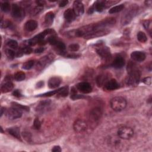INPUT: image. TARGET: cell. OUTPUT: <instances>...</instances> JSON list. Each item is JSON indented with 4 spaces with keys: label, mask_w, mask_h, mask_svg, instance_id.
<instances>
[{
    "label": "cell",
    "mask_w": 152,
    "mask_h": 152,
    "mask_svg": "<svg viewBox=\"0 0 152 152\" xmlns=\"http://www.w3.org/2000/svg\"><path fill=\"white\" fill-rule=\"evenodd\" d=\"M143 26L146 29L147 31H148L150 34L151 33V20H145L143 22Z\"/></svg>",
    "instance_id": "cell-37"
},
{
    "label": "cell",
    "mask_w": 152,
    "mask_h": 152,
    "mask_svg": "<svg viewBox=\"0 0 152 152\" xmlns=\"http://www.w3.org/2000/svg\"><path fill=\"white\" fill-rule=\"evenodd\" d=\"M73 10L77 16H82L85 12L84 5L80 1H75L73 3Z\"/></svg>",
    "instance_id": "cell-15"
},
{
    "label": "cell",
    "mask_w": 152,
    "mask_h": 152,
    "mask_svg": "<svg viewBox=\"0 0 152 152\" xmlns=\"http://www.w3.org/2000/svg\"><path fill=\"white\" fill-rule=\"evenodd\" d=\"M0 110H1V113H0V114H1V116H3V115L4 114V113H5V109L4 108H3V107H1V109H0Z\"/></svg>",
    "instance_id": "cell-55"
},
{
    "label": "cell",
    "mask_w": 152,
    "mask_h": 152,
    "mask_svg": "<svg viewBox=\"0 0 152 152\" xmlns=\"http://www.w3.org/2000/svg\"><path fill=\"white\" fill-rule=\"evenodd\" d=\"M86 97L84 96L83 95H77L76 93H71V99L73 100H77V99H86Z\"/></svg>",
    "instance_id": "cell-43"
},
{
    "label": "cell",
    "mask_w": 152,
    "mask_h": 152,
    "mask_svg": "<svg viewBox=\"0 0 152 152\" xmlns=\"http://www.w3.org/2000/svg\"><path fill=\"white\" fill-rule=\"evenodd\" d=\"M124 9V4H120L118 5H116L112 9H110L109 11V14H115L119 13L121 11H122Z\"/></svg>",
    "instance_id": "cell-31"
},
{
    "label": "cell",
    "mask_w": 152,
    "mask_h": 152,
    "mask_svg": "<svg viewBox=\"0 0 152 152\" xmlns=\"http://www.w3.org/2000/svg\"><path fill=\"white\" fill-rule=\"evenodd\" d=\"M44 9V6L43 5H37V6H36L35 7H34L31 12V14L32 16H36L39 15V14Z\"/></svg>",
    "instance_id": "cell-34"
},
{
    "label": "cell",
    "mask_w": 152,
    "mask_h": 152,
    "mask_svg": "<svg viewBox=\"0 0 152 152\" xmlns=\"http://www.w3.org/2000/svg\"><path fill=\"white\" fill-rule=\"evenodd\" d=\"M5 115L10 120H16L21 118L22 116V111L16 108H10L5 110Z\"/></svg>",
    "instance_id": "cell-8"
},
{
    "label": "cell",
    "mask_w": 152,
    "mask_h": 152,
    "mask_svg": "<svg viewBox=\"0 0 152 152\" xmlns=\"http://www.w3.org/2000/svg\"><path fill=\"white\" fill-rule=\"evenodd\" d=\"M76 16L73 10L71 9H68L66 10L64 13V17L68 22H72L75 19Z\"/></svg>",
    "instance_id": "cell-21"
},
{
    "label": "cell",
    "mask_w": 152,
    "mask_h": 152,
    "mask_svg": "<svg viewBox=\"0 0 152 152\" xmlns=\"http://www.w3.org/2000/svg\"><path fill=\"white\" fill-rule=\"evenodd\" d=\"M145 4H146V5H151V4H152V1H151V0H147V1H145Z\"/></svg>",
    "instance_id": "cell-56"
},
{
    "label": "cell",
    "mask_w": 152,
    "mask_h": 152,
    "mask_svg": "<svg viewBox=\"0 0 152 152\" xmlns=\"http://www.w3.org/2000/svg\"><path fill=\"white\" fill-rule=\"evenodd\" d=\"M54 14L52 11H50L46 14L44 20V25L45 27H49L52 25L54 22Z\"/></svg>",
    "instance_id": "cell-25"
},
{
    "label": "cell",
    "mask_w": 152,
    "mask_h": 152,
    "mask_svg": "<svg viewBox=\"0 0 152 152\" xmlns=\"http://www.w3.org/2000/svg\"><path fill=\"white\" fill-rule=\"evenodd\" d=\"M55 58L54 55L49 54L39 59L36 64V70L38 71H41L49 65Z\"/></svg>",
    "instance_id": "cell-4"
},
{
    "label": "cell",
    "mask_w": 152,
    "mask_h": 152,
    "mask_svg": "<svg viewBox=\"0 0 152 152\" xmlns=\"http://www.w3.org/2000/svg\"><path fill=\"white\" fill-rule=\"evenodd\" d=\"M5 53H6L7 56V57L10 59H13L15 57V56H16V52L14 51L11 49L7 50Z\"/></svg>",
    "instance_id": "cell-39"
},
{
    "label": "cell",
    "mask_w": 152,
    "mask_h": 152,
    "mask_svg": "<svg viewBox=\"0 0 152 152\" xmlns=\"http://www.w3.org/2000/svg\"><path fill=\"white\" fill-rule=\"evenodd\" d=\"M125 59L122 57L118 56L115 57L114 60L112 61L111 66L115 68H121L125 65Z\"/></svg>",
    "instance_id": "cell-20"
},
{
    "label": "cell",
    "mask_w": 152,
    "mask_h": 152,
    "mask_svg": "<svg viewBox=\"0 0 152 152\" xmlns=\"http://www.w3.org/2000/svg\"><path fill=\"white\" fill-rule=\"evenodd\" d=\"M94 11L98 12H102L106 7V1H97L92 5Z\"/></svg>",
    "instance_id": "cell-23"
},
{
    "label": "cell",
    "mask_w": 152,
    "mask_h": 152,
    "mask_svg": "<svg viewBox=\"0 0 152 152\" xmlns=\"http://www.w3.org/2000/svg\"><path fill=\"white\" fill-rule=\"evenodd\" d=\"M68 3V1L67 0H63V1H61L59 3V6L60 7H64Z\"/></svg>",
    "instance_id": "cell-50"
},
{
    "label": "cell",
    "mask_w": 152,
    "mask_h": 152,
    "mask_svg": "<svg viewBox=\"0 0 152 152\" xmlns=\"http://www.w3.org/2000/svg\"><path fill=\"white\" fill-rule=\"evenodd\" d=\"M58 39H57V38L54 36H50L47 39V42L49 43L50 45L54 46L56 43L58 42Z\"/></svg>",
    "instance_id": "cell-40"
},
{
    "label": "cell",
    "mask_w": 152,
    "mask_h": 152,
    "mask_svg": "<svg viewBox=\"0 0 152 152\" xmlns=\"http://www.w3.org/2000/svg\"><path fill=\"white\" fill-rule=\"evenodd\" d=\"M89 119L95 122L99 120L102 115V110L99 107H95L91 110L89 112Z\"/></svg>",
    "instance_id": "cell-12"
},
{
    "label": "cell",
    "mask_w": 152,
    "mask_h": 152,
    "mask_svg": "<svg viewBox=\"0 0 152 152\" xmlns=\"http://www.w3.org/2000/svg\"><path fill=\"white\" fill-rule=\"evenodd\" d=\"M43 86H44V82L42 81H40L38 82L37 83L36 87L37 88H40V87H43Z\"/></svg>",
    "instance_id": "cell-53"
},
{
    "label": "cell",
    "mask_w": 152,
    "mask_h": 152,
    "mask_svg": "<svg viewBox=\"0 0 152 152\" xmlns=\"http://www.w3.org/2000/svg\"><path fill=\"white\" fill-rule=\"evenodd\" d=\"M54 46L55 47V48H56L57 50L58 51V52L60 55H64L66 54V52H65L66 46L63 42H61V41L59 40H58V42L54 45Z\"/></svg>",
    "instance_id": "cell-27"
},
{
    "label": "cell",
    "mask_w": 152,
    "mask_h": 152,
    "mask_svg": "<svg viewBox=\"0 0 152 152\" xmlns=\"http://www.w3.org/2000/svg\"><path fill=\"white\" fill-rule=\"evenodd\" d=\"M34 60H29L28 61L24 63L22 65V68L26 70H29L34 66Z\"/></svg>",
    "instance_id": "cell-33"
},
{
    "label": "cell",
    "mask_w": 152,
    "mask_h": 152,
    "mask_svg": "<svg viewBox=\"0 0 152 152\" xmlns=\"http://www.w3.org/2000/svg\"><path fill=\"white\" fill-rule=\"evenodd\" d=\"M109 75L108 74H101L99 75L96 79V84L98 87H102L104 86L106 83L109 80Z\"/></svg>",
    "instance_id": "cell-17"
},
{
    "label": "cell",
    "mask_w": 152,
    "mask_h": 152,
    "mask_svg": "<svg viewBox=\"0 0 152 152\" xmlns=\"http://www.w3.org/2000/svg\"><path fill=\"white\" fill-rule=\"evenodd\" d=\"M137 38L138 40L141 43L146 42L147 40V38L146 34L143 32H139V33H138L137 35Z\"/></svg>",
    "instance_id": "cell-32"
},
{
    "label": "cell",
    "mask_w": 152,
    "mask_h": 152,
    "mask_svg": "<svg viewBox=\"0 0 152 152\" xmlns=\"http://www.w3.org/2000/svg\"><path fill=\"white\" fill-rule=\"evenodd\" d=\"M96 52L104 60L108 61L111 58V54H110V50L107 46L103 45L99 46L96 48Z\"/></svg>",
    "instance_id": "cell-10"
},
{
    "label": "cell",
    "mask_w": 152,
    "mask_h": 152,
    "mask_svg": "<svg viewBox=\"0 0 152 152\" xmlns=\"http://www.w3.org/2000/svg\"><path fill=\"white\" fill-rule=\"evenodd\" d=\"M143 82L145 85L150 86L151 85V77H145L143 79Z\"/></svg>",
    "instance_id": "cell-46"
},
{
    "label": "cell",
    "mask_w": 152,
    "mask_h": 152,
    "mask_svg": "<svg viewBox=\"0 0 152 152\" xmlns=\"http://www.w3.org/2000/svg\"><path fill=\"white\" fill-rule=\"evenodd\" d=\"M11 105L13 107H15L16 108L20 110H21L22 111V110H24V111L26 112H29L30 110V108L27 106H24V105H22L21 104H19V103H17V102H11Z\"/></svg>",
    "instance_id": "cell-30"
},
{
    "label": "cell",
    "mask_w": 152,
    "mask_h": 152,
    "mask_svg": "<svg viewBox=\"0 0 152 152\" xmlns=\"http://www.w3.org/2000/svg\"><path fill=\"white\" fill-rule=\"evenodd\" d=\"M127 71L128 76L126 80L127 84L130 86L137 85L140 79L141 74L136 65L130 61L128 64Z\"/></svg>",
    "instance_id": "cell-1"
},
{
    "label": "cell",
    "mask_w": 152,
    "mask_h": 152,
    "mask_svg": "<svg viewBox=\"0 0 152 152\" xmlns=\"http://www.w3.org/2000/svg\"><path fill=\"white\" fill-rule=\"evenodd\" d=\"M69 93V87L68 86H65L64 87H61L59 89H58L57 95L60 96V97H67Z\"/></svg>",
    "instance_id": "cell-28"
},
{
    "label": "cell",
    "mask_w": 152,
    "mask_h": 152,
    "mask_svg": "<svg viewBox=\"0 0 152 152\" xmlns=\"http://www.w3.org/2000/svg\"><path fill=\"white\" fill-rule=\"evenodd\" d=\"M76 88L83 93H90L92 91V87L91 84L87 82H80L76 85Z\"/></svg>",
    "instance_id": "cell-14"
},
{
    "label": "cell",
    "mask_w": 152,
    "mask_h": 152,
    "mask_svg": "<svg viewBox=\"0 0 152 152\" xmlns=\"http://www.w3.org/2000/svg\"><path fill=\"white\" fill-rule=\"evenodd\" d=\"M135 5L136 4H133V5H131L126 11L124 15H123L121 19V23L123 25L128 24L136 16L138 11H139V7Z\"/></svg>",
    "instance_id": "cell-3"
},
{
    "label": "cell",
    "mask_w": 152,
    "mask_h": 152,
    "mask_svg": "<svg viewBox=\"0 0 152 152\" xmlns=\"http://www.w3.org/2000/svg\"><path fill=\"white\" fill-rule=\"evenodd\" d=\"M54 31L50 29H47L45 30L44 32L40 33L39 34L33 37V38L27 40V46H34L37 44H39L40 41L44 40V38L48 35V34H52Z\"/></svg>",
    "instance_id": "cell-5"
},
{
    "label": "cell",
    "mask_w": 152,
    "mask_h": 152,
    "mask_svg": "<svg viewBox=\"0 0 152 152\" xmlns=\"http://www.w3.org/2000/svg\"><path fill=\"white\" fill-rule=\"evenodd\" d=\"M103 86L105 91H113L120 87L118 83L115 79H110Z\"/></svg>",
    "instance_id": "cell-16"
},
{
    "label": "cell",
    "mask_w": 152,
    "mask_h": 152,
    "mask_svg": "<svg viewBox=\"0 0 152 152\" xmlns=\"http://www.w3.org/2000/svg\"><path fill=\"white\" fill-rule=\"evenodd\" d=\"M132 59L136 62H142L146 59V54L142 51H134L131 54Z\"/></svg>",
    "instance_id": "cell-18"
},
{
    "label": "cell",
    "mask_w": 152,
    "mask_h": 152,
    "mask_svg": "<svg viewBox=\"0 0 152 152\" xmlns=\"http://www.w3.org/2000/svg\"><path fill=\"white\" fill-rule=\"evenodd\" d=\"M23 54H24V53H23V52L22 48H20V49L18 50L16 52V57L20 58V57H22Z\"/></svg>",
    "instance_id": "cell-48"
},
{
    "label": "cell",
    "mask_w": 152,
    "mask_h": 152,
    "mask_svg": "<svg viewBox=\"0 0 152 152\" xmlns=\"http://www.w3.org/2000/svg\"><path fill=\"white\" fill-rule=\"evenodd\" d=\"M7 132L11 135L13 137H15L16 139L22 141L21 139V135H20V128L17 127H11L7 129Z\"/></svg>",
    "instance_id": "cell-26"
},
{
    "label": "cell",
    "mask_w": 152,
    "mask_h": 152,
    "mask_svg": "<svg viewBox=\"0 0 152 152\" xmlns=\"http://www.w3.org/2000/svg\"><path fill=\"white\" fill-rule=\"evenodd\" d=\"M14 88V85L11 81H5L1 87V91L3 93L11 92Z\"/></svg>",
    "instance_id": "cell-22"
},
{
    "label": "cell",
    "mask_w": 152,
    "mask_h": 152,
    "mask_svg": "<svg viewBox=\"0 0 152 152\" xmlns=\"http://www.w3.org/2000/svg\"><path fill=\"white\" fill-rule=\"evenodd\" d=\"M13 95L16 96V97H17V98L22 97V95L21 92H20L19 90H15V91H14L13 92Z\"/></svg>",
    "instance_id": "cell-47"
},
{
    "label": "cell",
    "mask_w": 152,
    "mask_h": 152,
    "mask_svg": "<svg viewBox=\"0 0 152 152\" xmlns=\"http://www.w3.org/2000/svg\"><path fill=\"white\" fill-rule=\"evenodd\" d=\"M111 108L115 112H120L126 108L127 106V100L125 98L121 96H117L112 98L110 102Z\"/></svg>",
    "instance_id": "cell-2"
},
{
    "label": "cell",
    "mask_w": 152,
    "mask_h": 152,
    "mask_svg": "<svg viewBox=\"0 0 152 152\" xmlns=\"http://www.w3.org/2000/svg\"><path fill=\"white\" fill-rule=\"evenodd\" d=\"M7 46L11 50H17L18 48V43L16 40H10L7 42Z\"/></svg>",
    "instance_id": "cell-36"
},
{
    "label": "cell",
    "mask_w": 152,
    "mask_h": 152,
    "mask_svg": "<svg viewBox=\"0 0 152 152\" xmlns=\"http://www.w3.org/2000/svg\"><path fill=\"white\" fill-rule=\"evenodd\" d=\"M94 9L93 8V7L92 6L91 7H90L88 10V11H87V13L89 14V15H91V14H92L93 12H94Z\"/></svg>",
    "instance_id": "cell-54"
},
{
    "label": "cell",
    "mask_w": 152,
    "mask_h": 152,
    "mask_svg": "<svg viewBox=\"0 0 152 152\" xmlns=\"http://www.w3.org/2000/svg\"><path fill=\"white\" fill-rule=\"evenodd\" d=\"M109 32L110 31L107 29L96 30V31L91 32L86 34L85 36H84V38L86 39H93L96 38H99V37H102V36L106 35V34L109 33Z\"/></svg>",
    "instance_id": "cell-13"
},
{
    "label": "cell",
    "mask_w": 152,
    "mask_h": 152,
    "mask_svg": "<svg viewBox=\"0 0 152 152\" xmlns=\"http://www.w3.org/2000/svg\"><path fill=\"white\" fill-rule=\"evenodd\" d=\"M22 50L23 52L24 53V54H30L32 52H33V49L30 46H26L24 48H22Z\"/></svg>",
    "instance_id": "cell-44"
},
{
    "label": "cell",
    "mask_w": 152,
    "mask_h": 152,
    "mask_svg": "<svg viewBox=\"0 0 152 152\" xmlns=\"http://www.w3.org/2000/svg\"><path fill=\"white\" fill-rule=\"evenodd\" d=\"M10 4L8 2H4L1 4V10L4 13H8L10 11Z\"/></svg>",
    "instance_id": "cell-35"
},
{
    "label": "cell",
    "mask_w": 152,
    "mask_h": 152,
    "mask_svg": "<svg viewBox=\"0 0 152 152\" xmlns=\"http://www.w3.org/2000/svg\"><path fill=\"white\" fill-rule=\"evenodd\" d=\"M62 79L59 77H52L48 80V87L51 89H56L61 85Z\"/></svg>",
    "instance_id": "cell-19"
},
{
    "label": "cell",
    "mask_w": 152,
    "mask_h": 152,
    "mask_svg": "<svg viewBox=\"0 0 152 152\" xmlns=\"http://www.w3.org/2000/svg\"><path fill=\"white\" fill-rule=\"evenodd\" d=\"M62 151L61 148L59 146H55L52 149V151L53 152H61Z\"/></svg>",
    "instance_id": "cell-52"
},
{
    "label": "cell",
    "mask_w": 152,
    "mask_h": 152,
    "mask_svg": "<svg viewBox=\"0 0 152 152\" xmlns=\"http://www.w3.org/2000/svg\"><path fill=\"white\" fill-rule=\"evenodd\" d=\"M45 51V48L44 47H39L36 48V49L34 50V53L36 54H40L43 52Z\"/></svg>",
    "instance_id": "cell-49"
},
{
    "label": "cell",
    "mask_w": 152,
    "mask_h": 152,
    "mask_svg": "<svg viewBox=\"0 0 152 152\" xmlns=\"http://www.w3.org/2000/svg\"><path fill=\"white\" fill-rule=\"evenodd\" d=\"M117 134L122 139L128 140L133 136L134 131L129 127L122 126L118 129L117 131Z\"/></svg>",
    "instance_id": "cell-6"
},
{
    "label": "cell",
    "mask_w": 152,
    "mask_h": 152,
    "mask_svg": "<svg viewBox=\"0 0 152 152\" xmlns=\"http://www.w3.org/2000/svg\"><path fill=\"white\" fill-rule=\"evenodd\" d=\"M38 27V23L34 20H30L27 21L24 25V29L28 32H32L35 30Z\"/></svg>",
    "instance_id": "cell-24"
},
{
    "label": "cell",
    "mask_w": 152,
    "mask_h": 152,
    "mask_svg": "<svg viewBox=\"0 0 152 152\" xmlns=\"http://www.w3.org/2000/svg\"><path fill=\"white\" fill-rule=\"evenodd\" d=\"M11 15L14 18L17 20H22V19L24 17L25 12L21 7L17 4H14L12 5Z\"/></svg>",
    "instance_id": "cell-9"
},
{
    "label": "cell",
    "mask_w": 152,
    "mask_h": 152,
    "mask_svg": "<svg viewBox=\"0 0 152 152\" xmlns=\"http://www.w3.org/2000/svg\"><path fill=\"white\" fill-rule=\"evenodd\" d=\"M66 57L67 58H79L80 57V55H76V54H68V55H67Z\"/></svg>",
    "instance_id": "cell-51"
},
{
    "label": "cell",
    "mask_w": 152,
    "mask_h": 152,
    "mask_svg": "<svg viewBox=\"0 0 152 152\" xmlns=\"http://www.w3.org/2000/svg\"><path fill=\"white\" fill-rule=\"evenodd\" d=\"M57 92H58V90H55V91H50L49 92H47V93H45L42 95H38L37 97H50V96L57 95Z\"/></svg>",
    "instance_id": "cell-38"
},
{
    "label": "cell",
    "mask_w": 152,
    "mask_h": 152,
    "mask_svg": "<svg viewBox=\"0 0 152 152\" xmlns=\"http://www.w3.org/2000/svg\"><path fill=\"white\" fill-rule=\"evenodd\" d=\"M80 48V46L77 44H71L69 45L68 49L71 52H77Z\"/></svg>",
    "instance_id": "cell-42"
},
{
    "label": "cell",
    "mask_w": 152,
    "mask_h": 152,
    "mask_svg": "<svg viewBox=\"0 0 152 152\" xmlns=\"http://www.w3.org/2000/svg\"><path fill=\"white\" fill-rule=\"evenodd\" d=\"M23 136L24 137V139L27 141H29L31 140L32 135L29 132H23Z\"/></svg>",
    "instance_id": "cell-45"
},
{
    "label": "cell",
    "mask_w": 152,
    "mask_h": 152,
    "mask_svg": "<svg viewBox=\"0 0 152 152\" xmlns=\"http://www.w3.org/2000/svg\"><path fill=\"white\" fill-rule=\"evenodd\" d=\"M87 128V123L83 120L78 119L73 124V129L77 133H83Z\"/></svg>",
    "instance_id": "cell-11"
},
{
    "label": "cell",
    "mask_w": 152,
    "mask_h": 152,
    "mask_svg": "<svg viewBox=\"0 0 152 152\" xmlns=\"http://www.w3.org/2000/svg\"><path fill=\"white\" fill-rule=\"evenodd\" d=\"M26 78V74L23 71H18L14 75V79L17 81H22Z\"/></svg>",
    "instance_id": "cell-29"
},
{
    "label": "cell",
    "mask_w": 152,
    "mask_h": 152,
    "mask_svg": "<svg viewBox=\"0 0 152 152\" xmlns=\"http://www.w3.org/2000/svg\"><path fill=\"white\" fill-rule=\"evenodd\" d=\"M52 102L51 100H45L40 102L35 108V110L39 114L47 112L51 108Z\"/></svg>",
    "instance_id": "cell-7"
},
{
    "label": "cell",
    "mask_w": 152,
    "mask_h": 152,
    "mask_svg": "<svg viewBox=\"0 0 152 152\" xmlns=\"http://www.w3.org/2000/svg\"><path fill=\"white\" fill-rule=\"evenodd\" d=\"M33 127L34 130H39L41 127V122L40 121V120H39L38 118H36L34 119V121H33Z\"/></svg>",
    "instance_id": "cell-41"
}]
</instances>
